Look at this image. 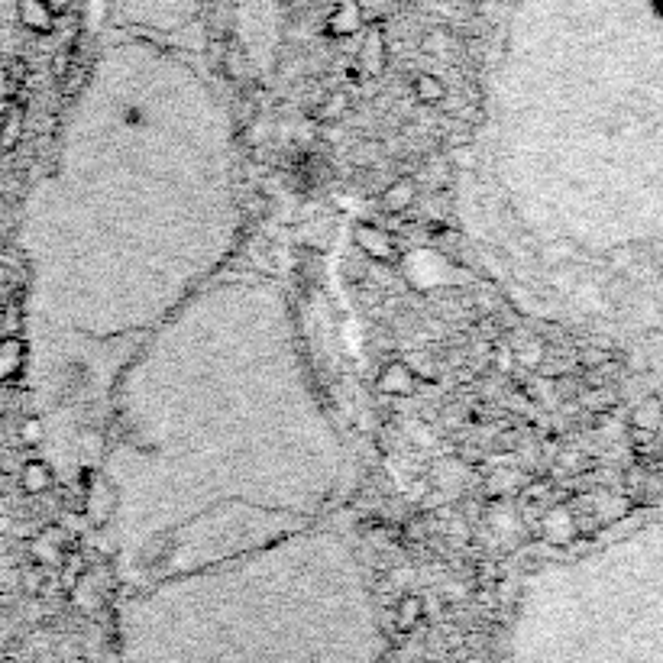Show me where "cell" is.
Masks as SVG:
<instances>
[{
  "instance_id": "cell-1",
  "label": "cell",
  "mask_w": 663,
  "mask_h": 663,
  "mask_svg": "<svg viewBox=\"0 0 663 663\" xmlns=\"http://www.w3.org/2000/svg\"><path fill=\"white\" fill-rule=\"evenodd\" d=\"M353 243H356L359 253L382 262V266H395V262L402 259L395 237H392L389 230L376 227V224H356L353 227Z\"/></svg>"
},
{
  "instance_id": "cell-2",
  "label": "cell",
  "mask_w": 663,
  "mask_h": 663,
  "mask_svg": "<svg viewBox=\"0 0 663 663\" xmlns=\"http://www.w3.org/2000/svg\"><path fill=\"white\" fill-rule=\"evenodd\" d=\"M385 62H389V49H385V33L379 23H369L366 26V36H363V46L356 52V68L363 72V78H376L385 72Z\"/></svg>"
},
{
  "instance_id": "cell-3",
  "label": "cell",
  "mask_w": 663,
  "mask_h": 663,
  "mask_svg": "<svg viewBox=\"0 0 663 663\" xmlns=\"http://www.w3.org/2000/svg\"><path fill=\"white\" fill-rule=\"evenodd\" d=\"M414 385H418V372H414V366L405 363V359H392V363H385L379 372V392L389 398L411 395Z\"/></svg>"
},
{
  "instance_id": "cell-4",
  "label": "cell",
  "mask_w": 663,
  "mask_h": 663,
  "mask_svg": "<svg viewBox=\"0 0 663 663\" xmlns=\"http://www.w3.org/2000/svg\"><path fill=\"white\" fill-rule=\"evenodd\" d=\"M363 4L359 0H337L334 10L327 17V36L334 39H350L363 30Z\"/></svg>"
},
{
  "instance_id": "cell-5",
  "label": "cell",
  "mask_w": 663,
  "mask_h": 663,
  "mask_svg": "<svg viewBox=\"0 0 663 663\" xmlns=\"http://www.w3.org/2000/svg\"><path fill=\"white\" fill-rule=\"evenodd\" d=\"M288 175L295 178V185L301 191H314V188H321L327 182L330 162L321 153H298L295 162H292V169H288Z\"/></svg>"
},
{
  "instance_id": "cell-6",
  "label": "cell",
  "mask_w": 663,
  "mask_h": 663,
  "mask_svg": "<svg viewBox=\"0 0 663 663\" xmlns=\"http://www.w3.org/2000/svg\"><path fill=\"white\" fill-rule=\"evenodd\" d=\"M55 13L46 0H20L17 4V20L26 26L30 33H52L55 30Z\"/></svg>"
},
{
  "instance_id": "cell-7",
  "label": "cell",
  "mask_w": 663,
  "mask_h": 663,
  "mask_svg": "<svg viewBox=\"0 0 663 663\" xmlns=\"http://www.w3.org/2000/svg\"><path fill=\"white\" fill-rule=\"evenodd\" d=\"M414 201H418V185H414V178H398V182H392L379 195V207L385 214H405Z\"/></svg>"
},
{
  "instance_id": "cell-8",
  "label": "cell",
  "mask_w": 663,
  "mask_h": 663,
  "mask_svg": "<svg viewBox=\"0 0 663 663\" xmlns=\"http://www.w3.org/2000/svg\"><path fill=\"white\" fill-rule=\"evenodd\" d=\"M26 343L20 337H0V382H13L23 372Z\"/></svg>"
},
{
  "instance_id": "cell-9",
  "label": "cell",
  "mask_w": 663,
  "mask_h": 663,
  "mask_svg": "<svg viewBox=\"0 0 663 663\" xmlns=\"http://www.w3.org/2000/svg\"><path fill=\"white\" fill-rule=\"evenodd\" d=\"M23 120H26L23 104H20V101H10V104L4 107V117H0V149H4V153L17 149L20 136H23Z\"/></svg>"
},
{
  "instance_id": "cell-10",
  "label": "cell",
  "mask_w": 663,
  "mask_h": 663,
  "mask_svg": "<svg viewBox=\"0 0 663 663\" xmlns=\"http://www.w3.org/2000/svg\"><path fill=\"white\" fill-rule=\"evenodd\" d=\"M20 486H23V492H30V495L49 492V489L55 486L49 463H43V460H26V463L20 466Z\"/></svg>"
},
{
  "instance_id": "cell-11",
  "label": "cell",
  "mask_w": 663,
  "mask_h": 663,
  "mask_svg": "<svg viewBox=\"0 0 663 663\" xmlns=\"http://www.w3.org/2000/svg\"><path fill=\"white\" fill-rule=\"evenodd\" d=\"M350 114V98L347 91H337V94H327V98L311 110V120L314 123H337Z\"/></svg>"
},
{
  "instance_id": "cell-12",
  "label": "cell",
  "mask_w": 663,
  "mask_h": 663,
  "mask_svg": "<svg viewBox=\"0 0 663 663\" xmlns=\"http://www.w3.org/2000/svg\"><path fill=\"white\" fill-rule=\"evenodd\" d=\"M411 91H414V98H418L421 104H440V101L447 98V85L437 75H431V72L414 75L411 78Z\"/></svg>"
},
{
  "instance_id": "cell-13",
  "label": "cell",
  "mask_w": 663,
  "mask_h": 663,
  "mask_svg": "<svg viewBox=\"0 0 663 663\" xmlns=\"http://www.w3.org/2000/svg\"><path fill=\"white\" fill-rule=\"evenodd\" d=\"M85 85H88V65L78 62V55H75V62L68 65V72L59 78L62 98H75V94H81V88H85Z\"/></svg>"
},
{
  "instance_id": "cell-14",
  "label": "cell",
  "mask_w": 663,
  "mask_h": 663,
  "mask_svg": "<svg viewBox=\"0 0 663 663\" xmlns=\"http://www.w3.org/2000/svg\"><path fill=\"white\" fill-rule=\"evenodd\" d=\"M220 68H224V75L230 81L243 85V81H246V55H243L240 43H227L224 46V62H220Z\"/></svg>"
},
{
  "instance_id": "cell-15",
  "label": "cell",
  "mask_w": 663,
  "mask_h": 663,
  "mask_svg": "<svg viewBox=\"0 0 663 663\" xmlns=\"http://www.w3.org/2000/svg\"><path fill=\"white\" fill-rule=\"evenodd\" d=\"M450 43H453V36H450L447 30H434V33H427V36L421 39V49H424L427 55H444V52L450 49Z\"/></svg>"
},
{
  "instance_id": "cell-16",
  "label": "cell",
  "mask_w": 663,
  "mask_h": 663,
  "mask_svg": "<svg viewBox=\"0 0 663 663\" xmlns=\"http://www.w3.org/2000/svg\"><path fill=\"white\" fill-rule=\"evenodd\" d=\"M20 440H23L26 447H36L39 440H43V421H39V418L23 421V427H20Z\"/></svg>"
},
{
  "instance_id": "cell-17",
  "label": "cell",
  "mask_w": 663,
  "mask_h": 663,
  "mask_svg": "<svg viewBox=\"0 0 663 663\" xmlns=\"http://www.w3.org/2000/svg\"><path fill=\"white\" fill-rule=\"evenodd\" d=\"M515 356H518V363H524V366H537L544 359V347L541 343H524V347L515 350Z\"/></svg>"
},
{
  "instance_id": "cell-18",
  "label": "cell",
  "mask_w": 663,
  "mask_h": 663,
  "mask_svg": "<svg viewBox=\"0 0 663 663\" xmlns=\"http://www.w3.org/2000/svg\"><path fill=\"white\" fill-rule=\"evenodd\" d=\"M418 615H421V602L414 599V596L398 605V618H402V625H414V621H418Z\"/></svg>"
},
{
  "instance_id": "cell-19",
  "label": "cell",
  "mask_w": 663,
  "mask_h": 663,
  "mask_svg": "<svg viewBox=\"0 0 663 663\" xmlns=\"http://www.w3.org/2000/svg\"><path fill=\"white\" fill-rule=\"evenodd\" d=\"M7 78L13 81V85H17V81H23V78H26V62H10Z\"/></svg>"
},
{
  "instance_id": "cell-20",
  "label": "cell",
  "mask_w": 663,
  "mask_h": 663,
  "mask_svg": "<svg viewBox=\"0 0 663 663\" xmlns=\"http://www.w3.org/2000/svg\"><path fill=\"white\" fill-rule=\"evenodd\" d=\"M246 211L256 214V217H262V214H266V198H262V195H253L250 204H246Z\"/></svg>"
},
{
  "instance_id": "cell-21",
  "label": "cell",
  "mask_w": 663,
  "mask_h": 663,
  "mask_svg": "<svg viewBox=\"0 0 663 663\" xmlns=\"http://www.w3.org/2000/svg\"><path fill=\"white\" fill-rule=\"evenodd\" d=\"M46 4H49L55 13H65L68 7H72V0H46Z\"/></svg>"
},
{
  "instance_id": "cell-22",
  "label": "cell",
  "mask_w": 663,
  "mask_h": 663,
  "mask_svg": "<svg viewBox=\"0 0 663 663\" xmlns=\"http://www.w3.org/2000/svg\"><path fill=\"white\" fill-rule=\"evenodd\" d=\"M466 4H482V0H466Z\"/></svg>"
}]
</instances>
